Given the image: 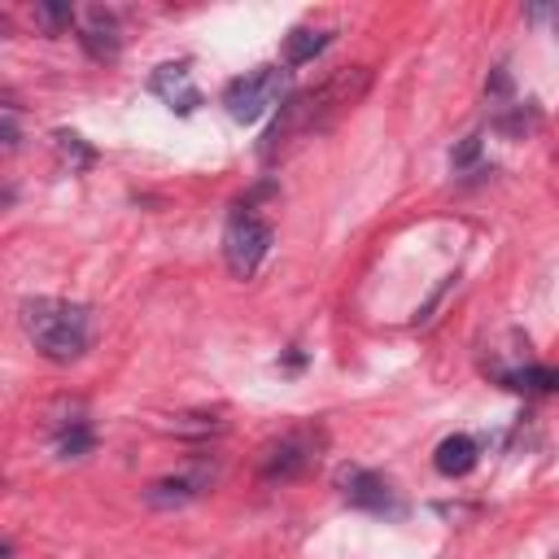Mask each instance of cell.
Returning <instances> with one entry per match:
<instances>
[{"label":"cell","mask_w":559,"mask_h":559,"mask_svg":"<svg viewBox=\"0 0 559 559\" xmlns=\"http://www.w3.org/2000/svg\"><path fill=\"white\" fill-rule=\"evenodd\" d=\"M367 87H371V66H341L328 79H319V83H310L301 92H288V100L275 109L271 127L258 140V157L266 166H275L288 153H297L301 144L328 135L341 118H349L358 109Z\"/></svg>","instance_id":"cell-1"},{"label":"cell","mask_w":559,"mask_h":559,"mask_svg":"<svg viewBox=\"0 0 559 559\" xmlns=\"http://www.w3.org/2000/svg\"><path fill=\"white\" fill-rule=\"evenodd\" d=\"M22 332L48 362H79L92 345V310L66 297H26L17 306Z\"/></svg>","instance_id":"cell-2"},{"label":"cell","mask_w":559,"mask_h":559,"mask_svg":"<svg viewBox=\"0 0 559 559\" xmlns=\"http://www.w3.org/2000/svg\"><path fill=\"white\" fill-rule=\"evenodd\" d=\"M284 87H288V70L258 66V70H249V74H240V79H231L223 87V105H227V114L236 122H258L262 114H275L288 100Z\"/></svg>","instance_id":"cell-3"},{"label":"cell","mask_w":559,"mask_h":559,"mask_svg":"<svg viewBox=\"0 0 559 559\" xmlns=\"http://www.w3.org/2000/svg\"><path fill=\"white\" fill-rule=\"evenodd\" d=\"M271 240H275V231H271L266 218H258L249 205L236 210V214L227 218V231H223V258H227V271H231L236 280H253L258 266H262L266 253H271Z\"/></svg>","instance_id":"cell-4"},{"label":"cell","mask_w":559,"mask_h":559,"mask_svg":"<svg viewBox=\"0 0 559 559\" xmlns=\"http://www.w3.org/2000/svg\"><path fill=\"white\" fill-rule=\"evenodd\" d=\"M319 450H323V432H319V428H288V432H280L271 445H262L258 476L271 480V485L297 480V476H306V472L319 463Z\"/></svg>","instance_id":"cell-5"},{"label":"cell","mask_w":559,"mask_h":559,"mask_svg":"<svg viewBox=\"0 0 559 559\" xmlns=\"http://www.w3.org/2000/svg\"><path fill=\"white\" fill-rule=\"evenodd\" d=\"M341 493H345L349 507H362V511H393V507H397L389 480L376 476V472H367V467L341 472Z\"/></svg>","instance_id":"cell-6"},{"label":"cell","mask_w":559,"mask_h":559,"mask_svg":"<svg viewBox=\"0 0 559 559\" xmlns=\"http://www.w3.org/2000/svg\"><path fill=\"white\" fill-rule=\"evenodd\" d=\"M148 87H153L170 109H179V114H192V109L201 105V92L192 87V70H188V61H166V66H157Z\"/></svg>","instance_id":"cell-7"},{"label":"cell","mask_w":559,"mask_h":559,"mask_svg":"<svg viewBox=\"0 0 559 559\" xmlns=\"http://www.w3.org/2000/svg\"><path fill=\"white\" fill-rule=\"evenodd\" d=\"M476 459H480V445H476L467 432H454V437H445V441L432 450V467H437L441 476H450V480L467 476V472L476 467Z\"/></svg>","instance_id":"cell-8"},{"label":"cell","mask_w":559,"mask_h":559,"mask_svg":"<svg viewBox=\"0 0 559 559\" xmlns=\"http://www.w3.org/2000/svg\"><path fill=\"white\" fill-rule=\"evenodd\" d=\"M201 493V480L197 476H166V480H153L144 489V502L148 507H183Z\"/></svg>","instance_id":"cell-9"},{"label":"cell","mask_w":559,"mask_h":559,"mask_svg":"<svg viewBox=\"0 0 559 559\" xmlns=\"http://www.w3.org/2000/svg\"><path fill=\"white\" fill-rule=\"evenodd\" d=\"M332 44V31H310V26H297L288 39H284V66H306L314 61L323 48Z\"/></svg>","instance_id":"cell-10"},{"label":"cell","mask_w":559,"mask_h":559,"mask_svg":"<svg viewBox=\"0 0 559 559\" xmlns=\"http://www.w3.org/2000/svg\"><path fill=\"white\" fill-rule=\"evenodd\" d=\"M515 393H559V367H520L502 376Z\"/></svg>","instance_id":"cell-11"},{"label":"cell","mask_w":559,"mask_h":559,"mask_svg":"<svg viewBox=\"0 0 559 559\" xmlns=\"http://www.w3.org/2000/svg\"><path fill=\"white\" fill-rule=\"evenodd\" d=\"M92 441H96V437H92V424H87V419H70V424H61L57 437H52V445H57L61 459H79V454H87Z\"/></svg>","instance_id":"cell-12"},{"label":"cell","mask_w":559,"mask_h":559,"mask_svg":"<svg viewBox=\"0 0 559 559\" xmlns=\"http://www.w3.org/2000/svg\"><path fill=\"white\" fill-rule=\"evenodd\" d=\"M35 22H39L48 35H61V31L74 22V9H70V4H35Z\"/></svg>","instance_id":"cell-13"},{"label":"cell","mask_w":559,"mask_h":559,"mask_svg":"<svg viewBox=\"0 0 559 559\" xmlns=\"http://www.w3.org/2000/svg\"><path fill=\"white\" fill-rule=\"evenodd\" d=\"M476 153H480V140H476V135H467V144H463V148L454 153V166H463V162H472Z\"/></svg>","instance_id":"cell-14"}]
</instances>
